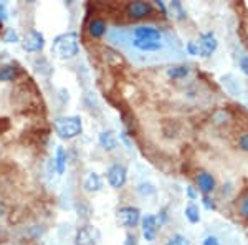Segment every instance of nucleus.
I'll use <instances>...</instances> for the list:
<instances>
[{
  "label": "nucleus",
  "instance_id": "1",
  "mask_svg": "<svg viewBox=\"0 0 248 245\" xmlns=\"http://www.w3.org/2000/svg\"><path fill=\"white\" fill-rule=\"evenodd\" d=\"M79 53V38L77 32H66L55 37L51 43V55L58 60H71Z\"/></svg>",
  "mask_w": 248,
  "mask_h": 245
},
{
  "label": "nucleus",
  "instance_id": "2",
  "mask_svg": "<svg viewBox=\"0 0 248 245\" xmlns=\"http://www.w3.org/2000/svg\"><path fill=\"white\" fill-rule=\"evenodd\" d=\"M55 130L62 139H73L83 131V121L79 116H60L55 119Z\"/></svg>",
  "mask_w": 248,
  "mask_h": 245
},
{
  "label": "nucleus",
  "instance_id": "3",
  "mask_svg": "<svg viewBox=\"0 0 248 245\" xmlns=\"http://www.w3.org/2000/svg\"><path fill=\"white\" fill-rule=\"evenodd\" d=\"M141 211L133 206H124L119 207L116 212V220L124 229H134L138 224H141Z\"/></svg>",
  "mask_w": 248,
  "mask_h": 245
},
{
  "label": "nucleus",
  "instance_id": "4",
  "mask_svg": "<svg viewBox=\"0 0 248 245\" xmlns=\"http://www.w3.org/2000/svg\"><path fill=\"white\" fill-rule=\"evenodd\" d=\"M106 179L113 189H123L127 182V167L124 164H111L106 171Z\"/></svg>",
  "mask_w": 248,
  "mask_h": 245
},
{
  "label": "nucleus",
  "instance_id": "5",
  "mask_svg": "<svg viewBox=\"0 0 248 245\" xmlns=\"http://www.w3.org/2000/svg\"><path fill=\"white\" fill-rule=\"evenodd\" d=\"M133 38L141 40V42H154L162 43L164 33L153 25H138L133 29Z\"/></svg>",
  "mask_w": 248,
  "mask_h": 245
},
{
  "label": "nucleus",
  "instance_id": "6",
  "mask_svg": "<svg viewBox=\"0 0 248 245\" xmlns=\"http://www.w3.org/2000/svg\"><path fill=\"white\" fill-rule=\"evenodd\" d=\"M197 45H199V55L203 58H210L215 53V50H217L218 42L214 32H205V33H202L199 37Z\"/></svg>",
  "mask_w": 248,
  "mask_h": 245
},
{
  "label": "nucleus",
  "instance_id": "7",
  "mask_svg": "<svg viewBox=\"0 0 248 245\" xmlns=\"http://www.w3.org/2000/svg\"><path fill=\"white\" fill-rule=\"evenodd\" d=\"M23 50L29 51V53H35V51H42L45 48V37H43L42 32L31 29L30 32H27L25 38L22 42Z\"/></svg>",
  "mask_w": 248,
  "mask_h": 245
},
{
  "label": "nucleus",
  "instance_id": "8",
  "mask_svg": "<svg viewBox=\"0 0 248 245\" xmlns=\"http://www.w3.org/2000/svg\"><path fill=\"white\" fill-rule=\"evenodd\" d=\"M141 230L142 237L147 242H154L155 237L159 232V222H157V215L154 214H146L141 217Z\"/></svg>",
  "mask_w": 248,
  "mask_h": 245
},
{
  "label": "nucleus",
  "instance_id": "9",
  "mask_svg": "<svg viewBox=\"0 0 248 245\" xmlns=\"http://www.w3.org/2000/svg\"><path fill=\"white\" fill-rule=\"evenodd\" d=\"M99 240V232L93 226H85L78 229L75 235V244L77 245H96Z\"/></svg>",
  "mask_w": 248,
  "mask_h": 245
},
{
  "label": "nucleus",
  "instance_id": "10",
  "mask_svg": "<svg viewBox=\"0 0 248 245\" xmlns=\"http://www.w3.org/2000/svg\"><path fill=\"white\" fill-rule=\"evenodd\" d=\"M195 182H197V189L202 192L203 196H209L215 191L217 187V182H215V178L207 171H199L197 176H195Z\"/></svg>",
  "mask_w": 248,
  "mask_h": 245
},
{
  "label": "nucleus",
  "instance_id": "11",
  "mask_svg": "<svg viewBox=\"0 0 248 245\" xmlns=\"http://www.w3.org/2000/svg\"><path fill=\"white\" fill-rule=\"evenodd\" d=\"M153 14V5L149 2H131L127 5V15L133 18H144Z\"/></svg>",
  "mask_w": 248,
  "mask_h": 245
},
{
  "label": "nucleus",
  "instance_id": "12",
  "mask_svg": "<svg viewBox=\"0 0 248 245\" xmlns=\"http://www.w3.org/2000/svg\"><path fill=\"white\" fill-rule=\"evenodd\" d=\"M98 141H99V146L103 147L106 152H111L118 147V134L111 130H106V131H101L98 136Z\"/></svg>",
  "mask_w": 248,
  "mask_h": 245
},
{
  "label": "nucleus",
  "instance_id": "13",
  "mask_svg": "<svg viewBox=\"0 0 248 245\" xmlns=\"http://www.w3.org/2000/svg\"><path fill=\"white\" fill-rule=\"evenodd\" d=\"M83 187H85L86 192H99L103 189V179L98 172H90L86 176L85 182H83Z\"/></svg>",
  "mask_w": 248,
  "mask_h": 245
},
{
  "label": "nucleus",
  "instance_id": "14",
  "mask_svg": "<svg viewBox=\"0 0 248 245\" xmlns=\"http://www.w3.org/2000/svg\"><path fill=\"white\" fill-rule=\"evenodd\" d=\"M106 30H108V27H106V22L105 20H101V18H93L90 22V25H88V32H90V35L93 38H101V37H105L106 35Z\"/></svg>",
  "mask_w": 248,
  "mask_h": 245
},
{
  "label": "nucleus",
  "instance_id": "15",
  "mask_svg": "<svg viewBox=\"0 0 248 245\" xmlns=\"http://www.w3.org/2000/svg\"><path fill=\"white\" fill-rule=\"evenodd\" d=\"M133 47L136 50L142 51V53H154V51H159L162 48V43H154V42H141V40H131Z\"/></svg>",
  "mask_w": 248,
  "mask_h": 245
},
{
  "label": "nucleus",
  "instance_id": "16",
  "mask_svg": "<svg viewBox=\"0 0 248 245\" xmlns=\"http://www.w3.org/2000/svg\"><path fill=\"white\" fill-rule=\"evenodd\" d=\"M66 161H68V156H66V151L63 149L62 146L57 147V152H55V169L60 176L65 174L66 171Z\"/></svg>",
  "mask_w": 248,
  "mask_h": 245
},
{
  "label": "nucleus",
  "instance_id": "17",
  "mask_svg": "<svg viewBox=\"0 0 248 245\" xmlns=\"http://www.w3.org/2000/svg\"><path fill=\"white\" fill-rule=\"evenodd\" d=\"M184 215H186V219L189 220L190 224H199V222H201V219H202L201 209H199L197 204H194V202H190L189 206L186 207V211H184Z\"/></svg>",
  "mask_w": 248,
  "mask_h": 245
},
{
  "label": "nucleus",
  "instance_id": "18",
  "mask_svg": "<svg viewBox=\"0 0 248 245\" xmlns=\"http://www.w3.org/2000/svg\"><path fill=\"white\" fill-rule=\"evenodd\" d=\"M189 73H190V70H189V66H186V65H174V66L167 68V76L172 80H182Z\"/></svg>",
  "mask_w": 248,
  "mask_h": 245
},
{
  "label": "nucleus",
  "instance_id": "19",
  "mask_svg": "<svg viewBox=\"0 0 248 245\" xmlns=\"http://www.w3.org/2000/svg\"><path fill=\"white\" fill-rule=\"evenodd\" d=\"M222 83H223V86H225V90L229 91L230 95H233V96H237L240 95V85H238V82L233 78V76H223L222 78Z\"/></svg>",
  "mask_w": 248,
  "mask_h": 245
},
{
  "label": "nucleus",
  "instance_id": "20",
  "mask_svg": "<svg viewBox=\"0 0 248 245\" xmlns=\"http://www.w3.org/2000/svg\"><path fill=\"white\" fill-rule=\"evenodd\" d=\"M17 75V70L12 65H3L0 66V82H12Z\"/></svg>",
  "mask_w": 248,
  "mask_h": 245
},
{
  "label": "nucleus",
  "instance_id": "21",
  "mask_svg": "<svg viewBox=\"0 0 248 245\" xmlns=\"http://www.w3.org/2000/svg\"><path fill=\"white\" fill-rule=\"evenodd\" d=\"M166 245H192V244L184 234H174V235H170L169 239H167Z\"/></svg>",
  "mask_w": 248,
  "mask_h": 245
},
{
  "label": "nucleus",
  "instance_id": "22",
  "mask_svg": "<svg viewBox=\"0 0 248 245\" xmlns=\"http://www.w3.org/2000/svg\"><path fill=\"white\" fill-rule=\"evenodd\" d=\"M169 7H170L172 15L177 14V15H175V18H177V20H184V18H186V10L182 9V3L179 2V0H175V2H172Z\"/></svg>",
  "mask_w": 248,
  "mask_h": 245
},
{
  "label": "nucleus",
  "instance_id": "23",
  "mask_svg": "<svg viewBox=\"0 0 248 245\" xmlns=\"http://www.w3.org/2000/svg\"><path fill=\"white\" fill-rule=\"evenodd\" d=\"M138 192L141 196H153L155 194V187H154V184H151V182H141L138 186Z\"/></svg>",
  "mask_w": 248,
  "mask_h": 245
},
{
  "label": "nucleus",
  "instance_id": "24",
  "mask_svg": "<svg viewBox=\"0 0 248 245\" xmlns=\"http://www.w3.org/2000/svg\"><path fill=\"white\" fill-rule=\"evenodd\" d=\"M238 211H240V215H242L243 219H248V192L247 194H243L242 199H240Z\"/></svg>",
  "mask_w": 248,
  "mask_h": 245
},
{
  "label": "nucleus",
  "instance_id": "25",
  "mask_svg": "<svg viewBox=\"0 0 248 245\" xmlns=\"http://www.w3.org/2000/svg\"><path fill=\"white\" fill-rule=\"evenodd\" d=\"M3 42L5 43H17L18 42V33L14 29H7L3 33Z\"/></svg>",
  "mask_w": 248,
  "mask_h": 245
},
{
  "label": "nucleus",
  "instance_id": "26",
  "mask_svg": "<svg viewBox=\"0 0 248 245\" xmlns=\"http://www.w3.org/2000/svg\"><path fill=\"white\" fill-rule=\"evenodd\" d=\"M186 50H187V53L192 55V57H197L199 55V45H197V42H187L186 43Z\"/></svg>",
  "mask_w": 248,
  "mask_h": 245
},
{
  "label": "nucleus",
  "instance_id": "27",
  "mask_svg": "<svg viewBox=\"0 0 248 245\" xmlns=\"http://www.w3.org/2000/svg\"><path fill=\"white\" fill-rule=\"evenodd\" d=\"M186 196H187V199L194 202V200H197V199H199V191H197V189H195L194 186H187V187H186Z\"/></svg>",
  "mask_w": 248,
  "mask_h": 245
},
{
  "label": "nucleus",
  "instance_id": "28",
  "mask_svg": "<svg viewBox=\"0 0 248 245\" xmlns=\"http://www.w3.org/2000/svg\"><path fill=\"white\" fill-rule=\"evenodd\" d=\"M238 66H240V70H242V73L248 76V55H242V57L238 58Z\"/></svg>",
  "mask_w": 248,
  "mask_h": 245
},
{
  "label": "nucleus",
  "instance_id": "29",
  "mask_svg": "<svg viewBox=\"0 0 248 245\" xmlns=\"http://www.w3.org/2000/svg\"><path fill=\"white\" fill-rule=\"evenodd\" d=\"M238 147L243 152H248V132H243L238 138Z\"/></svg>",
  "mask_w": 248,
  "mask_h": 245
},
{
  "label": "nucleus",
  "instance_id": "30",
  "mask_svg": "<svg viewBox=\"0 0 248 245\" xmlns=\"http://www.w3.org/2000/svg\"><path fill=\"white\" fill-rule=\"evenodd\" d=\"M202 204H203V207H205L207 211H215V209H217V204H215L214 199H210L209 196H203Z\"/></svg>",
  "mask_w": 248,
  "mask_h": 245
},
{
  "label": "nucleus",
  "instance_id": "31",
  "mask_svg": "<svg viewBox=\"0 0 248 245\" xmlns=\"http://www.w3.org/2000/svg\"><path fill=\"white\" fill-rule=\"evenodd\" d=\"M202 245H222V244H220L217 235H207L205 239L202 240Z\"/></svg>",
  "mask_w": 248,
  "mask_h": 245
},
{
  "label": "nucleus",
  "instance_id": "32",
  "mask_svg": "<svg viewBox=\"0 0 248 245\" xmlns=\"http://www.w3.org/2000/svg\"><path fill=\"white\" fill-rule=\"evenodd\" d=\"M9 18V10H7V5L3 2H0V23H3Z\"/></svg>",
  "mask_w": 248,
  "mask_h": 245
},
{
  "label": "nucleus",
  "instance_id": "33",
  "mask_svg": "<svg viewBox=\"0 0 248 245\" xmlns=\"http://www.w3.org/2000/svg\"><path fill=\"white\" fill-rule=\"evenodd\" d=\"M124 245H138V239H136V235L131 234V232H127L126 240H124Z\"/></svg>",
  "mask_w": 248,
  "mask_h": 245
},
{
  "label": "nucleus",
  "instance_id": "34",
  "mask_svg": "<svg viewBox=\"0 0 248 245\" xmlns=\"http://www.w3.org/2000/svg\"><path fill=\"white\" fill-rule=\"evenodd\" d=\"M155 5H157V9L161 10L164 15H167V5L162 2V0H155Z\"/></svg>",
  "mask_w": 248,
  "mask_h": 245
},
{
  "label": "nucleus",
  "instance_id": "35",
  "mask_svg": "<svg viewBox=\"0 0 248 245\" xmlns=\"http://www.w3.org/2000/svg\"><path fill=\"white\" fill-rule=\"evenodd\" d=\"M0 215H2V209H0Z\"/></svg>",
  "mask_w": 248,
  "mask_h": 245
}]
</instances>
